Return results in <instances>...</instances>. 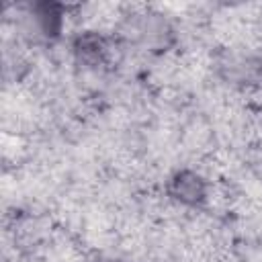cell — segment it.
I'll list each match as a JSON object with an SVG mask.
<instances>
[{
    "instance_id": "1",
    "label": "cell",
    "mask_w": 262,
    "mask_h": 262,
    "mask_svg": "<svg viewBox=\"0 0 262 262\" xmlns=\"http://www.w3.org/2000/svg\"><path fill=\"white\" fill-rule=\"evenodd\" d=\"M23 35L31 41L53 43L59 39L63 29V6L57 2H35L29 4L20 18Z\"/></svg>"
},
{
    "instance_id": "2",
    "label": "cell",
    "mask_w": 262,
    "mask_h": 262,
    "mask_svg": "<svg viewBox=\"0 0 262 262\" xmlns=\"http://www.w3.org/2000/svg\"><path fill=\"white\" fill-rule=\"evenodd\" d=\"M166 194L170 196V201H174V203H178L182 207L199 209V207H203L207 203L209 184L199 172L182 168V170H176L174 174L168 176Z\"/></svg>"
},
{
    "instance_id": "3",
    "label": "cell",
    "mask_w": 262,
    "mask_h": 262,
    "mask_svg": "<svg viewBox=\"0 0 262 262\" xmlns=\"http://www.w3.org/2000/svg\"><path fill=\"white\" fill-rule=\"evenodd\" d=\"M127 35L149 49H166L172 41V29L160 14H135L129 20Z\"/></svg>"
},
{
    "instance_id": "4",
    "label": "cell",
    "mask_w": 262,
    "mask_h": 262,
    "mask_svg": "<svg viewBox=\"0 0 262 262\" xmlns=\"http://www.w3.org/2000/svg\"><path fill=\"white\" fill-rule=\"evenodd\" d=\"M72 55L78 66L96 70V68L104 66L111 55V39L98 31L78 33L72 41Z\"/></svg>"
},
{
    "instance_id": "5",
    "label": "cell",
    "mask_w": 262,
    "mask_h": 262,
    "mask_svg": "<svg viewBox=\"0 0 262 262\" xmlns=\"http://www.w3.org/2000/svg\"><path fill=\"white\" fill-rule=\"evenodd\" d=\"M221 74L227 82L239 86H262V51L229 55L219 63Z\"/></svg>"
}]
</instances>
